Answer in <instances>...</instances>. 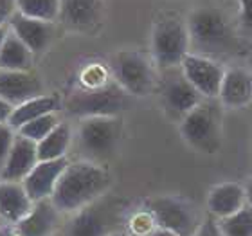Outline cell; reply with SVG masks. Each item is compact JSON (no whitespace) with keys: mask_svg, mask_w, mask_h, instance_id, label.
Returning a JSON list of instances; mask_svg holds the SVG:
<instances>
[{"mask_svg":"<svg viewBox=\"0 0 252 236\" xmlns=\"http://www.w3.org/2000/svg\"><path fill=\"white\" fill-rule=\"evenodd\" d=\"M110 188V175L92 161L68 163L54 189L53 204L60 213H78Z\"/></svg>","mask_w":252,"mask_h":236,"instance_id":"cell-1","label":"cell"},{"mask_svg":"<svg viewBox=\"0 0 252 236\" xmlns=\"http://www.w3.org/2000/svg\"><path fill=\"white\" fill-rule=\"evenodd\" d=\"M191 49L207 58L231 56L240 51L238 33L229 16L218 7L202 5L188 16Z\"/></svg>","mask_w":252,"mask_h":236,"instance_id":"cell-2","label":"cell"},{"mask_svg":"<svg viewBox=\"0 0 252 236\" xmlns=\"http://www.w3.org/2000/svg\"><path fill=\"white\" fill-rule=\"evenodd\" d=\"M131 103V96L110 78L99 85H81L68 94L65 108L74 117H116Z\"/></svg>","mask_w":252,"mask_h":236,"instance_id":"cell-3","label":"cell"},{"mask_svg":"<svg viewBox=\"0 0 252 236\" xmlns=\"http://www.w3.org/2000/svg\"><path fill=\"white\" fill-rule=\"evenodd\" d=\"M189 54L191 36L188 22L173 15L160 18L152 31V60L157 68L169 70L180 67Z\"/></svg>","mask_w":252,"mask_h":236,"instance_id":"cell-4","label":"cell"},{"mask_svg":"<svg viewBox=\"0 0 252 236\" xmlns=\"http://www.w3.org/2000/svg\"><path fill=\"white\" fill-rule=\"evenodd\" d=\"M180 135L200 153H216L221 146V112L213 100L202 101L194 110L180 119Z\"/></svg>","mask_w":252,"mask_h":236,"instance_id":"cell-5","label":"cell"},{"mask_svg":"<svg viewBox=\"0 0 252 236\" xmlns=\"http://www.w3.org/2000/svg\"><path fill=\"white\" fill-rule=\"evenodd\" d=\"M112 78L133 98H144L157 85V65L146 54L125 49L112 58Z\"/></svg>","mask_w":252,"mask_h":236,"instance_id":"cell-6","label":"cell"},{"mask_svg":"<svg viewBox=\"0 0 252 236\" xmlns=\"http://www.w3.org/2000/svg\"><path fill=\"white\" fill-rule=\"evenodd\" d=\"M146 211L153 216L157 227L173 236H194L204 218L189 200L177 195H158L146 202Z\"/></svg>","mask_w":252,"mask_h":236,"instance_id":"cell-7","label":"cell"},{"mask_svg":"<svg viewBox=\"0 0 252 236\" xmlns=\"http://www.w3.org/2000/svg\"><path fill=\"white\" fill-rule=\"evenodd\" d=\"M119 139V123L116 117H87L81 121L78 141L87 161H101L108 157Z\"/></svg>","mask_w":252,"mask_h":236,"instance_id":"cell-8","label":"cell"},{"mask_svg":"<svg viewBox=\"0 0 252 236\" xmlns=\"http://www.w3.org/2000/svg\"><path fill=\"white\" fill-rule=\"evenodd\" d=\"M166 78L162 79L160 87V101H162L164 110L173 117H186L191 110L204 101L202 94L189 83L180 67L164 70Z\"/></svg>","mask_w":252,"mask_h":236,"instance_id":"cell-9","label":"cell"},{"mask_svg":"<svg viewBox=\"0 0 252 236\" xmlns=\"http://www.w3.org/2000/svg\"><path fill=\"white\" fill-rule=\"evenodd\" d=\"M180 70L188 78L189 83L202 94L204 100H216L220 96L225 70L216 60L191 53L182 62Z\"/></svg>","mask_w":252,"mask_h":236,"instance_id":"cell-10","label":"cell"},{"mask_svg":"<svg viewBox=\"0 0 252 236\" xmlns=\"http://www.w3.org/2000/svg\"><path fill=\"white\" fill-rule=\"evenodd\" d=\"M43 94V85L36 74L29 70L0 68V98L9 105L18 106Z\"/></svg>","mask_w":252,"mask_h":236,"instance_id":"cell-11","label":"cell"},{"mask_svg":"<svg viewBox=\"0 0 252 236\" xmlns=\"http://www.w3.org/2000/svg\"><path fill=\"white\" fill-rule=\"evenodd\" d=\"M38 161V144L27 137L16 134L13 148L5 159L4 169L0 173V180L7 182H24L26 177L31 173Z\"/></svg>","mask_w":252,"mask_h":236,"instance_id":"cell-12","label":"cell"},{"mask_svg":"<svg viewBox=\"0 0 252 236\" xmlns=\"http://www.w3.org/2000/svg\"><path fill=\"white\" fill-rule=\"evenodd\" d=\"M67 166V157L56 159V161H40L34 166V169L22 182L32 202H40V200L53 197L56 184H58L60 177H62Z\"/></svg>","mask_w":252,"mask_h":236,"instance_id":"cell-13","label":"cell"},{"mask_svg":"<svg viewBox=\"0 0 252 236\" xmlns=\"http://www.w3.org/2000/svg\"><path fill=\"white\" fill-rule=\"evenodd\" d=\"M247 205L245 186L238 182H221L207 195V211L216 220L227 218Z\"/></svg>","mask_w":252,"mask_h":236,"instance_id":"cell-14","label":"cell"},{"mask_svg":"<svg viewBox=\"0 0 252 236\" xmlns=\"http://www.w3.org/2000/svg\"><path fill=\"white\" fill-rule=\"evenodd\" d=\"M221 106L227 108H245L252 103V72L247 68L232 67L225 70L220 96Z\"/></svg>","mask_w":252,"mask_h":236,"instance_id":"cell-15","label":"cell"},{"mask_svg":"<svg viewBox=\"0 0 252 236\" xmlns=\"http://www.w3.org/2000/svg\"><path fill=\"white\" fill-rule=\"evenodd\" d=\"M103 0H62L60 20L74 31H87L101 20Z\"/></svg>","mask_w":252,"mask_h":236,"instance_id":"cell-16","label":"cell"},{"mask_svg":"<svg viewBox=\"0 0 252 236\" xmlns=\"http://www.w3.org/2000/svg\"><path fill=\"white\" fill-rule=\"evenodd\" d=\"M9 29L31 49L32 54L42 53L54 36L53 22H43L36 18H29L16 13L9 22Z\"/></svg>","mask_w":252,"mask_h":236,"instance_id":"cell-17","label":"cell"},{"mask_svg":"<svg viewBox=\"0 0 252 236\" xmlns=\"http://www.w3.org/2000/svg\"><path fill=\"white\" fill-rule=\"evenodd\" d=\"M58 218L60 211L51 199L34 202L31 213L16 224V236H51Z\"/></svg>","mask_w":252,"mask_h":236,"instance_id":"cell-18","label":"cell"},{"mask_svg":"<svg viewBox=\"0 0 252 236\" xmlns=\"http://www.w3.org/2000/svg\"><path fill=\"white\" fill-rule=\"evenodd\" d=\"M34 202L27 195L22 182L0 180V216L5 222L18 224L31 213Z\"/></svg>","mask_w":252,"mask_h":236,"instance_id":"cell-19","label":"cell"},{"mask_svg":"<svg viewBox=\"0 0 252 236\" xmlns=\"http://www.w3.org/2000/svg\"><path fill=\"white\" fill-rule=\"evenodd\" d=\"M58 108H60L58 96L42 94V96H38V98H32V100L26 101V103L15 106V110H13V114H11L7 123L18 132L24 125L38 119V117L47 116V114H54Z\"/></svg>","mask_w":252,"mask_h":236,"instance_id":"cell-20","label":"cell"},{"mask_svg":"<svg viewBox=\"0 0 252 236\" xmlns=\"http://www.w3.org/2000/svg\"><path fill=\"white\" fill-rule=\"evenodd\" d=\"M32 63V51L9 29L5 43L0 51V68L5 70H29Z\"/></svg>","mask_w":252,"mask_h":236,"instance_id":"cell-21","label":"cell"},{"mask_svg":"<svg viewBox=\"0 0 252 236\" xmlns=\"http://www.w3.org/2000/svg\"><path fill=\"white\" fill-rule=\"evenodd\" d=\"M72 141V128L68 123H60L43 141L38 142V161L63 159Z\"/></svg>","mask_w":252,"mask_h":236,"instance_id":"cell-22","label":"cell"},{"mask_svg":"<svg viewBox=\"0 0 252 236\" xmlns=\"http://www.w3.org/2000/svg\"><path fill=\"white\" fill-rule=\"evenodd\" d=\"M68 236H108L106 235V224L101 215L92 207H85L78 211L74 216Z\"/></svg>","mask_w":252,"mask_h":236,"instance_id":"cell-23","label":"cell"},{"mask_svg":"<svg viewBox=\"0 0 252 236\" xmlns=\"http://www.w3.org/2000/svg\"><path fill=\"white\" fill-rule=\"evenodd\" d=\"M60 4L62 0H16L20 15L43 22L58 20Z\"/></svg>","mask_w":252,"mask_h":236,"instance_id":"cell-24","label":"cell"},{"mask_svg":"<svg viewBox=\"0 0 252 236\" xmlns=\"http://www.w3.org/2000/svg\"><path fill=\"white\" fill-rule=\"evenodd\" d=\"M218 222L225 236H252V205L247 204L238 213Z\"/></svg>","mask_w":252,"mask_h":236,"instance_id":"cell-25","label":"cell"},{"mask_svg":"<svg viewBox=\"0 0 252 236\" xmlns=\"http://www.w3.org/2000/svg\"><path fill=\"white\" fill-rule=\"evenodd\" d=\"M60 123H62V121L58 119L56 112H54V114H47V116H42V117H38V119L31 121V123H27V125H24L20 130H18V134L27 137V139H31V141H34L38 144V142L43 141Z\"/></svg>","mask_w":252,"mask_h":236,"instance_id":"cell-26","label":"cell"},{"mask_svg":"<svg viewBox=\"0 0 252 236\" xmlns=\"http://www.w3.org/2000/svg\"><path fill=\"white\" fill-rule=\"evenodd\" d=\"M16 134H18V132H16L9 123H0V173H2L5 159H7L11 148H13Z\"/></svg>","mask_w":252,"mask_h":236,"instance_id":"cell-27","label":"cell"},{"mask_svg":"<svg viewBox=\"0 0 252 236\" xmlns=\"http://www.w3.org/2000/svg\"><path fill=\"white\" fill-rule=\"evenodd\" d=\"M240 4V24L242 29L252 38V0H238Z\"/></svg>","mask_w":252,"mask_h":236,"instance_id":"cell-28","label":"cell"},{"mask_svg":"<svg viewBox=\"0 0 252 236\" xmlns=\"http://www.w3.org/2000/svg\"><path fill=\"white\" fill-rule=\"evenodd\" d=\"M194 236H225V235L221 231L220 222L216 220L215 216H209V218L202 220L198 231L194 233Z\"/></svg>","mask_w":252,"mask_h":236,"instance_id":"cell-29","label":"cell"},{"mask_svg":"<svg viewBox=\"0 0 252 236\" xmlns=\"http://www.w3.org/2000/svg\"><path fill=\"white\" fill-rule=\"evenodd\" d=\"M18 13L16 0H0V27L9 26L11 18Z\"/></svg>","mask_w":252,"mask_h":236,"instance_id":"cell-30","label":"cell"},{"mask_svg":"<svg viewBox=\"0 0 252 236\" xmlns=\"http://www.w3.org/2000/svg\"><path fill=\"white\" fill-rule=\"evenodd\" d=\"M13 110H15V106L9 105L7 101L0 98V123H7L11 114H13Z\"/></svg>","mask_w":252,"mask_h":236,"instance_id":"cell-31","label":"cell"},{"mask_svg":"<svg viewBox=\"0 0 252 236\" xmlns=\"http://www.w3.org/2000/svg\"><path fill=\"white\" fill-rule=\"evenodd\" d=\"M7 34H9V26H2V27H0V51H2V47H4Z\"/></svg>","mask_w":252,"mask_h":236,"instance_id":"cell-32","label":"cell"},{"mask_svg":"<svg viewBox=\"0 0 252 236\" xmlns=\"http://www.w3.org/2000/svg\"><path fill=\"white\" fill-rule=\"evenodd\" d=\"M245 193H247V204L252 205V177L245 184Z\"/></svg>","mask_w":252,"mask_h":236,"instance_id":"cell-33","label":"cell"},{"mask_svg":"<svg viewBox=\"0 0 252 236\" xmlns=\"http://www.w3.org/2000/svg\"><path fill=\"white\" fill-rule=\"evenodd\" d=\"M142 236H173L169 231H164V229H160V227H157V229H153L152 233H148V235H142Z\"/></svg>","mask_w":252,"mask_h":236,"instance_id":"cell-34","label":"cell"},{"mask_svg":"<svg viewBox=\"0 0 252 236\" xmlns=\"http://www.w3.org/2000/svg\"><path fill=\"white\" fill-rule=\"evenodd\" d=\"M108 236H125V235H119V233H114V235H108Z\"/></svg>","mask_w":252,"mask_h":236,"instance_id":"cell-35","label":"cell"}]
</instances>
